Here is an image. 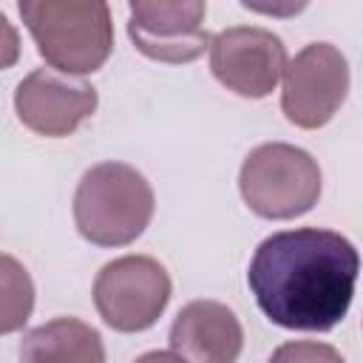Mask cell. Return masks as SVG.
Instances as JSON below:
<instances>
[{"label":"cell","instance_id":"5b68a950","mask_svg":"<svg viewBox=\"0 0 363 363\" xmlns=\"http://www.w3.org/2000/svg\"><path fill=\"white\" fill-rule=\"evenodd\" d=\"M173 281L150 255H122L108 261L94 278V306L105 326L122 335L150 329L167 309Z\"/></svg>","mask_w":363,"mask_h":363},{"label":"cell","instance_id":"8fae6325","mask_svg":"<svg viewBox=\"0 0 363 363\" xmlns=\"http://www.w3.org/2000/svg\"><path fill=\"white\" fill-rule=\"evenodd\" d=\"M20 363H105V343L91 323L54 318L23 335Z\"/></svg>","mask_w":363,"mask_h":363},{"label":"cell","instance_id":"8992f818","mask_svg":"<svg viewBox=\"0 0 363 363\" xmlns=\"http://www.w3.org/2000/svg\"><path fill=\"white\" fill-rule=\"evenodd\" d=\"M281 111L286 122L303 130H318L335 119L349 96V60L332 43H309L281 74Z\"/></svg>","mask_w":363,"mask_h":363},{"label":"cell","instance_id":"7c38bea8","mask_svg":"<svg viewBox=\"0 0 363 363\" xmlns=\"http://www.w3.org/2000/svg\"><path fill=\"white\" fill-rule=\"evenodd\" d=\"M34 312V281L9 252H0V335L20 332Z\"/></svg>","mask_w":363,"mask_h":363},{"label":"cell","instance_id":"277c9868","mask_svg":"<svg viewBox=\"0 0 363 363\" xmlns=\"http://www.w3.org/2000/svg\"><path fill=\"white\" fill-rule=\"evenodd\" d=\"M244 204L269 221H289L309 213L323 190L320 164L289 142H264L247 153L238 170Z\"/></svg>","mask_w":363,"mask_h":363},{"label":"cell","instance_id":"9a60e30c","mask_svg":"<svg viewBox=\"0 0 363 363\" xmlns=\"http://www.w3.org/2000/svg\"><path fill=\"white\" fill-rule=\"evenodd\" d=\"M133 363H184L179 354H173V352H162V349H153V352H145V354H139Z\"/></svg>","mask_w":363,"mask_h":363},{"label":"cell","instance_id":"6da1fadb","mask_svg":"<svg viewBox=\"0 0 363 363\" xmlns=\"http://www.w3.org/2000/svg\"><path fill=\"white\" fill-rule=\"evenodd\" d=\"M360 272L357 247L326 227L267 235L247 269L258 309L289 332H332L343 323Z\"/></svg>","mask_w":363,"mask_h":363},{"label":"cell","instance_id":"5bb4252c","mask_svg":"<svg viewBox=\"0 0 363 363\" xmlns=\"http://www.w3.org/2000/svg\"><path fill=\"white\" fill-rule=\"evenodd\" d=\"M20 60V34L14 23L0 11V71H9Z\"/></svg>","mask_w":363,"mask_h":363},{"label":"cell","instance_id":"30bf717a","mask_svg":"<svg viewBox=\"0 0 363 363\" xmlns=\"http://www.w3.org/2000/svg\"><path fill=\"white\" fill-rule=\"evenodd\" d=\"M167 340L184 363H235L244 349V326L227 303L199 298L179 309Z\"/></svg>","mask_w":363,"mask_h":363},{"label":"cell","instance_id":"52a82bcc","mask_svg":"<svg viewBox=\"0 0 363 363\" xmlns=\"http://www.w3.org/2000/svg\"><path fill=\"white\" fill-rule=\"evenodd\" d=\"M204 17V0H133L128 6V37L147 60L167 65L193 62L213 40Z\"/></svg>","mask_w":363,"mask_h":363},{"label":"cell","instance_id":"9c48e42d","mask_svg":"<svg viewBox=\"0 0 363 363\" xmlns=\"http://www.w3.org/2000/svg\"><path fill=\"white\" fill-rule=\"evenodd\" d=\"M99 105L96 88L79 77H65L51 68H34L14 88V113L37 136H71Z\"/></svg>","mask_w":363,"mask_h":363},{"label":"cell","instance_id":"4fadbf2b","mask_svg":"<svg viewBox=\"0 0 363 363\" xmlns=\"http://www.w3.org/2000/svg\"><path fill=\"white\" fill-rule=\"evenodd\" d=\"M267 363H346L343 354L323 340H286L281 343Z\"/></svg>","mask_w":363,"mask_h":363},{"label":"cell","instance_id":"ba28073f","mask_svg":"<svg viewBox=\"0 0 363 363\" xmlns=\"http://www.w3.org/2000/svg\"><path fill=\"white\" fill-rule=\"evenodd\" d=\"M207 51L213 77L244 99L269 96L289 60L284 40L261 26H230L213 34Z\"/></svg>","mask_w":363,"mask_h":363},{"label":"cell","instance_id":"3957f363","mask_svg":"<svg viewBox=\"0 0 363 363\" xmlns=\"http://www.w3.org/2000/svg\"><path fill=\"white\" fill-rule=\"evenodd\" d=\"M156 196L150 182L128 162L88 167L74 190L77 233L96 247H128L150 224Z\"/></svg>","mask_w":363,"mask_h":363},{"label":"cell","instance_id":"7a4b0ae2","mask_svg":"<svg viewBox=\"0 0 363 363\" xmlns=\"http://www.w3.org/2000/svg\"><path fill=\"white\" fill-rule=\"evenodd\" d=\"M17 11L51 71L85 77L99 71L113 51L111 6L91 0H23Z\"/></svg>","mask_w":363,"mask_h":363}]
</instances>
